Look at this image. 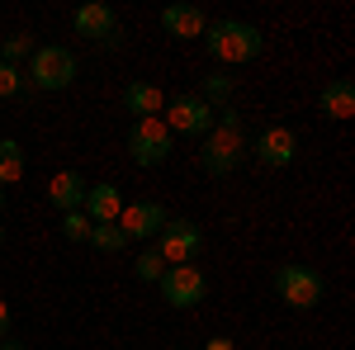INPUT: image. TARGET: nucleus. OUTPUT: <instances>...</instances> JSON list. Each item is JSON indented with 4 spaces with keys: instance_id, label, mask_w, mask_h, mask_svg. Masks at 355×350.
<instances>
[{
    "instance_id": "5701e85b",
    "label": "nucleus",
    "mask_w": 355,
    "mask_h": 350,
    "mask_svg": "<svg viewBox=\"0 0 355 350\" xmlns=\"http://www.w3.org/2000/svg\"><path fill=\"white\" fill-rule=\"evenodd\" d=\"M62 237H67V242H85V237H90V218H85L81 209H76V213H62Z\"/></svg>"
},
{
    "instance_id": "4468645a",
    "label": "nucleus",
    "mask_w": 355,
    "mask_h": 350,
    "mask_svg": "<svg viewBox=\"0 0 355 350\" xmlns=\"http://www.w3.org/2000/svg\"><path fill=\"white\" fill-rule=\"evenodd\" d=\"M123 109H128L133 119H162L166 95L152 81H128L123 85Z\"/></svg>"
},
{
    "instance_id": "7ed1b4c3",
    "label": "nucleus",
    "mask_w": 355,
    "mask_h": 350,
    "mask_svg": "<svg viewBox=\"0 0 355 350\" xmlns=\"http://www.w3.org/2000/svg\"><path fill=\"white\" fill-rule=\"evenodd\" d=\"M275 294L284 298L294 313H308L327 298V274L313 265H279L275 270Z\"/></svg>"
},
{
    "instance_id": "6ab92c4d",
    "label": "nucleus",
    "mask_w": 355,
    "mask_h": 350,
    "mask_svg": "<svg viewBox=\"0 0 355 350\" xmlns=\"http://www.w3.org/2000/svg\"><path fill=\"white\" fill-rule=\"evenodd\" d=\"M24 57H33V33H10V38L0 43V62H5V67H19Z\"/></svg>"
},
{
    "instance_id": "f3484780",
    "label": "nucleus",
    "mask_w": 355,
    "mask_h": 350,
    "mask_svg": "<svg viewBox=\"0 0 355 350\" xmlns=\"http://www.w3.org/2000/svg\"><path fill=\"white\" fill-rule=\"evenodd\" d=\"M24 180V147L15 137H0V189Z\"/></svg>"
},
{
    "instance_id": "39448f33",
    "label": "nucleus",
    "mask_w": 355,
    "mask_h": 350,
    "mask_svg": "<svg viewBox=\"0 0 355 350\" xmlns=\"http://www.w3.org/2000/svg\"><path fill=\"white\" fill-rule=\"evenodd\" d=\"M28 81L38 85V90H67V85L76 81V57H71V48H62V43L33 48V57H28Z\"/></svg>"
},
{
    "instance_id": "a878e982",
    "label": "nucleus",
    "mask_w": 355,
    "mask_h": 350,
    "mask_svg": "<svg viewBox=\"0 0 355 350\" xmlns=\"http://www.w3.org/2000/svg\"><path fill=\"white\" fill-rule=\"evenodd\" d=\"M0 350H24V341H0Z\"/></svg>"
},
{
    "instance_id": "412c9836",
    "label": "nucleus",
    "mask_w": 355,
    "mask_h": 350,
    "mask_svg": "<svg viewBox=\"0 0 355 350\" xmlns=\"http://www.w3.org/2000/svg\"><path fill=\"white\" fill-rule=\"evenodd\" d=\"M15 95H24V67L0 62V100H15Z\"/></svg>"
},
{
    "instance_id": "dca6fc26",
    "label": "nucleus",
    "mask_w": 355,
    "mask_h": 350,
    "mask_svg": "<svg viewBox=\"0 0 355 350\" xmlns=\"http://www.w3.org/2000/svg\"><path fill=\"white\" fill-rule=\"evenodd\" d=\"M318 109L327 114V119H336V123H346L355 114V85L346 81V76H336V81L322 85V95H318Z\"/></svg>"
},
{
    "instance_id": "b1692460",
    "label": "nucleus",
    "mask_w": 355,
    "mask_h": 350,
    "mask_svg": "<svg viewBox=\"0 0 355 350\" xmlns=\"http://www.w3.org/2000/svg\"><path fill=\"white\" fill-rule=\"evenodd\" d=\"M10 336V308H5V298H0V341Z\"/></svg>"
},
{
    "instance_id": "9d476101",
    "label": "nucleus",
    "mask_w": 355,
    "mask_h": 350,
    "mask_svg": "<svg viewBox=\"0 0 355 350\" xmlns=\"http://www.w3.org/2000/svg\"><path fill=\"white\" fill-rule=\"evenodd\" d=\"M71 24H76V33H81V38H90V43H105V48H114V43H119V15H114L105 0L81 5V10L71 15Z\"/></svg>"
},
{
    "instance_id": "0eeeda50",
    "label": "nucleus",
    "mask_w": 355,
    "mask_h": 350,
    "mask_svg": "<svg viewBox=\"0 0 355 350\" xmlns=\"http://www.w3.org/2000/svg\"><path fill=\"white\" fill-rule=\"evenodd\" d=\"M157 289L171 308H199L209 298V274L199 265H166V274L157 279Z\"/></svg>"
},
{
    "instance_id": "1a4fd4ad",
    "label": "nucleus",
    "mask_w": 355,
    "mask_h": 350,
    "mask_svg": "<svg viewBox=\"0 0 355 350\" xmlns=\"http://www.w3.org/2000/svg\"><path fill=\"white\" fill-rule=\"evenodd\" d=\"M251 157L266 166V170H284V166H294V157H299V137H294V128H284V123H270V128L256 133Z\"/></svg>"
},
{
    "instance_id": "bb28decb",
    "label": "nucleus",
    "mask_w": 355,
    "mask_h": 350,
    "mask_svg": "<svg viewBox=\"0 0 355 350\" xmlns=\"http://www.w3.org/2000/svg\"><path fill=\"white\" fill-rule=\"evenodd\" d=\"M0 209H5V189H0Z\"/></svg>"
},
{
    "instance_id": "20e7f679",
    "label": "nucleus",
    "mask_w": 355,
    "mask_h": 350,
    "mask_svg": "<svg viewBox=\"0 0 355 350\" xmlns=\"http://www.w3.org/2000/svg\"><path fill=\"white\" fill-rule=\"evenodd\" d=\"M171 152H175V137H171V128L162 119H133V128H128V157H133V166L152 170V166L171 161Z\"/></svg>"
},
{
    "instance_id": "f03ea898",
    "label": "nucleus",
    "mask_w": 355,
    "mask_h": 350,
    "mask_svg": "<svg viewBox=\"0 0 355 350\" xmlns=\"http://www.w3.org/2000/svg\"><path fill=\"white\" fill-rule=\"evenodd\" d=\"M204 48L214 62H227V67H242V62H256L266 38L256 24H242V19H214L204 28Z\"/></svg>"
},
{
    "instance_id": "a211bd4d",
    "label": "nucleus",
    "mask_w": 355,
    "mask_h": 350,
    "mask_svg": "<svg viewBox=\"0 0 355 350\" xmlns=\"http://www.w3.org/2000/svg\"><path fill=\"white\" fill-rule=\"evenodd\" d=\"M85 242L95 246V251H105V256H114V251L128 246V237L119 232V222H90V237H85Z\"/></svg>"
},
{
    "instance_id": "f8f14e48",
    "label": "nucleus",
    "mask_w": 355,
    "mask_h": 350,
    "mask_svg": "<svg viewBox=\"0 0 355 350\" xmlns=\"http://www.w3.org/2000/svg\"><path fill=\"white\" fill-rule=\"evenodd\" d=\"M81 213L90 218V222H119V213H123V194H119V185H110V180L85 185Z\"/></svg>"
},
{
    "instance_id": "ddd939ff",
    "label": "nucleus",
    "mask_w": 355,
    "mask_h": 350,
    "mask_svg": "<svg viewBox=\"0 0 355 350\" xmlns=\"http://www.w3.org/2000/svg\"><path fill=\"white\" fill-rule=\"evenodd\" d=\"M162 28L171 33V38H204L209 15H204L199 5H166L162 10Z\"/></svg>"
},
{
    "instance_id": "f257e3e1",
    "label": "nucleus",
    "mask_w": 355,
    "mask_h": 350,
    "mask_svg": "<svg viewBox=\"0 0 355 350\" xmlns=\"http://www.w3.org/2000/svg\"><path fill=\"white\" fill-rule=\"evenodd\" d=\"M246 157H251V137H246V128H242V114L232 105H223L218 119H214V128L199 137V166H204L209 175H232Z\"/></svg>"
},
{
    "instance_id": "9b49d317",
    "label": "nucleus",
    "mask_w": 355,
    "mask_h": 350,
    "mask_svg": "<svg viewBox=\"0 0 355 350\" xmlns=\"http://www.w3.org/2000/svg\"><path fill=\"white\" fill-rule=\"evenodd\" d=\"M166 227V209L157 199H137V204H123V213H119V232L128 237V242H142V237H157Z\"/></svg>"
},
{
    "instance_id": "2eb2a0df",
    "label": "nucleus",
    "mask_w": 355,
    "mask_h": 350,
    "mask_svg": "<svg viewBox=\"0 0 355 350\" xmlns=\"http://www.w3.org/2000/svg\"><path fill=\"white\" fill-rule=\"evenodd\" d=\"M85 199V175L81 170H62L53 175V185H48V204H53L57 213H76Z\"/></svg>"
},
{
    "instance_id": "aec40b11",
    "label": "nucleus",
    "mask_w": 355,
    "mask_h": 350,
    "mask_svg": "<svg viewBox=\"0 0 355 350\" xmlns=\"http://www.w3.org/2000/svg\"><path fill=\"white\" fill-rule=\"evenodd\" d=\"M199 100H204V105H214V114H218V109L232 100V81H227V76H204V90H199Z\"/></svg>"
},
{
    "instance_id": "423d86ee",
    "label": "nucleus",
    "mask_w": 355,
    "mask_h": 350,
    "mask_svg": "<svg viewBox=\"0 0 355 350\" xmlns=\"http://www.w3.org/2000/svg\"><path fill=\"white\" fill-rule=\"evenodd\" d=\"M152 251L162 256L166 265H190L194 256L204 251V227L190 222V218H166V227L157 232V246Z\"/></svg>"
},
{
    "instance_id": "4be33fe9",
    "label": "nucleus",
    "mask_w": 355,
    "mask_h": 350,
    "mask_svg": "<svg viewBox=\"0 0 355 350\" xmlns=\"http://www.w3.org/2000/svg\"><path fill=\"white\" fill-rule=\"evenodd\" d=\"M137 279H147V284H157V279H162L166 274V261L162 256H157V251H142V256H137Z\"/></svg>"
},
{
    "instance_id": "cd10ccee",
    "label": "nucleus",
    "mask_w": 355,
    "mask_h": 350,
    "mask_svg": "<svg viewBox=\"0 0 355 350\" xmlns=\"http://www.w3.org/2000/svg\"><path fill=\"white\" fill-rule=\"evenodd\" d=\"M0 246H5V227H0Z\"/></svg>"
},
{
    "instance_id": "393cba45",
    "label": "nucleus",
    "mask_w": 355,
    "mask_h": 350,
    "mask_svg": "<svg viewBox=\"0 0 355 350\" xmlns=\"http://www.w3.org/2000/svg\"><path fill=\"white\" fill-rule=\"evenodd\" d=\"M204 350H232V341H227V336H214V341H209Z\"/></svg>"
},
{
    "instance_id": "6e6552de",
    "label": "nucleus",
    "mask_w": 355,
    "mask_h": 350,
    "mask_svg": "<svg viewBox=\"0 0 355 350\" xmlns=\"http://www.w3.org/2000/svg\"><path fill=\"white\" fill-rule=\"evenodd\" d=\"M214 105H204L199 95H175L171 105H166V114H162V123L171 128V137L180 133V137H204L209 128H214Z\"/></svg>"
}]
</instances>
